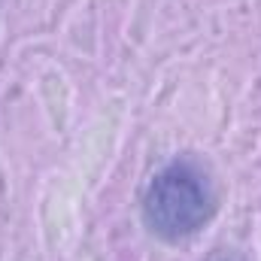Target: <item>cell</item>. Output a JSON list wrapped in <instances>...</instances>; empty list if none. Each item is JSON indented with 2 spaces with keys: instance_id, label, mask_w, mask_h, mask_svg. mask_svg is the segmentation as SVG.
<instances>
[{
  "instance_id": "cell-1",
  "label": "cell",
  "mask_w": 261,
  "mask_h": 261,
  "mask_svg": "<svg viewBox=\"0 0 261 261\" xmlns=\"http://www.w3.org/2000/svg\"><path fill=\"white\" fill-rule=\"evenodd\" d=\"M219 213V186L213 170L195 155H173L161 164L140 195L143 228L167 243L179 246L197 237Z\"/></svg>"
},
{
  "instance_id": "cell-2",
  "label": "cell",
  "mask_w": 261,
  "mask_h": 261,
  "mask_svg": "<svg viewBox=\"0 0 261 261\" xmlns=\"http://www.w3.org/2000/svg\"><path fill=\"white\" fill-rule=\"evenodd\" d=\"M203 261H246V258L240 252H234V249H213Z\"/></svg>"
}]
</instances>
